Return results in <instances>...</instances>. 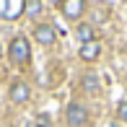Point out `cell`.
Returning <instances> with one entry per match:
<instances>
[{
	"mask_svg": "<svg viewBox=\"0 0 127 127\" xmlns=\"http://www.w3.org/2000/svg\"><path fill=\"white\" fill-rule=\"evenodd\" d=\"M8 57H10V62L18 65V67L29 65V60H31V44H29V39L26 36H16L13 42H10V47H8Z\"/></svg>",
	"mask_w": 127,
	"mask_h": 127,
	"instance_id": "obj_1",
	"label": "cell"
},
{
	"mask_svg": "<svg viewBox=\"0 0 127 127\" xmlns=\"http://www.w3.org/2000/svg\"><path fill=\"white\" fill-rule=\"evenodd\" d=\"M65 119H67L70 127H86L88 125V109L78 101H70L67 109H65Z\"/></svg>",
	"mask_w": 127,
	"mask_h": 127,
	"instance_id": "obj_2",
	"label": "cell"
},
{
	"mask_svg": "<svg viewBox=\"0 0 127 127\" xmlns=\"http://www.w3.org/2000/svg\"><path fill=\"white\" fill-rule=\"evenodd\" d=\"M60 13L67 21H78L86 13V0H62L60 3Z\"/></svg>",
	"mask_w": 127,
	"mask_h": 127,
	"instance_id": "obj_3",
	"label": "cell"
},
{
	"mask_svg": "<svg viewBox=\"0 0 127 127\" xmlns=\"http://www.w3.org/2000/svg\"><path fill=\"white\" fill-rule=\"evenodd\" d=\"M34 39H36L42 47H52V44L57 42L55 26H52V24H36V26H34Z\"/></svg>",
	"mask_w": 127,
	"mask_h": 127,
	"instance_id": "obj_4",
	"label": "cell"
},
{
	"mask_svg": "<svg viewBox=\"0 0 127 127\" xmlns=\"http://www.w3.org/2000/svg\"><path fill=\"white\" fill-rule=\"evenodd\" d=\"M8 96H10V101H13V104H26L29 99H31V88H29L26 80H13Z\"/></svg>",
	"mask_w": 127,
	"mask_h": 127,
	"instance_id": "obj_5",
	"label": "cell"
},
{
	"mask_svg": "<svg viewBox=\"0 0 127 127\" xmlns=\"http://www.w3.org/2000/svg\"><path fill=\"white\" fill-rule=\"evenodd\" d=\"M78 55H80V60H86V62H94V60H99V55H101V42H86V44H80V49H78Z\"/></svg>",
	"mask_w": 127,
	"mask_h": 127,
	"instance_id": "obj_6",
	"label": "cell"
},
{
	"mask_svg": "<svg viewBox=\"0 0 127 127\" xmlns=\"http://www.w3.org/2000/svg\"><path fill=\"white\" fill-rule=\"evenodd\" d=\"M26 8V0H5V10H3V18L8 21H16Z\"/></svg>",
	"mask_w": 127,
	"mask_h": 127,
	"instance_id": "obj_7",
	"label": "cell"
},
{
	"mask_svg": "<svg viewBox=\"0 0 127 127\" xmlns=\"http://www.w3.org/2000/svg\"><path fill=\"white\" fill-rule=\"evenodd\" d=\"M80 86H83V91H88V94H99L101 91V86H99V78L94 75V73H86L83 78H80Z\"/></svg>",
	"mask_w": 127,
	"mask_h": 127,
	"instance_id": "obj_8",
	"label": "cell"
},
{
	"mask_svg": "<svg viewBox=\"0 0 127 127\" xmlns=\"http://www.w3.org/2000/svg\"><path fill=\"white\" fill-rule=\"evenodd\" d=\"M75 36L80 39V44H86V42H94V39H96V31H94L91 24H80L75 29Z\"/></svg>",
	"mask_w": 127,
	"mask_h": 127,
	"instance_id": "obj_9",
	"label": "cell"
},
{
	"mask_svg": "<svg viewBox=\"0 0 127 127\" xmlns=\"http://www.w3.org/2000/svg\"><path fill=\"white\" fill-rule=\"evenodd\" d=\"M24 13L29 16V18H39V16H42V0H26Z\"/></svg>",
	"mask_w": 127,
	"mask_h": 127,
	"instance_id": "obj_10",
	"label": "cell"
},
{
	"mask_svg": "<svg viewBox=\"0 0 127 127\" xmlns=\"http://www.w3.org/2000/svg\"><path fill=\"white\" fill-rule=\"evenodd\" d=\"M109 18V5H96L94 8V24H104Z\"/></svg>",
	"mask_w": 127,
	"mask_h": 127,
	"instance_id": "obj_11",
	"label": "cell"
},
{
	"mask_svg": "<svg viewBox=\"0 0 127 127\" xmlns=\"http://www.w3.org/2000/svg\"><path fill=\"white\" fill-rule=\"evenodd\" d=\"M117 117L122 119V122H127V101H122V104L117 106Z\"/></svg>",
	"mask_w": 127,
	"mask_h": 127,
	"instance_id": "obj_12",
	"label": "cell"
},
{
	"mask_svg": "<svg viewBox=\"0 0 127 127\" xmlns=\"http://www.w3.org/2000/svg\"><path fill=\"white\" fill-rule=\"evenodd\" d=\"M36 122H39V127H49V117H47V114H42Z\"/></svg>",
	"mask_w": 127,
	"mask_h": 127,
	"instance_id": "obj_13",
	"label": "cell"
},
{
	"mask_svg": "<svg viewBox=\"0 0 127 127\" xmlns=\"http://www.w3.org/2000/svg\"><path fill=\"white\" fill-rule=\"evenodd\" d=\"M3 10H5V0H0V16H3Z\"/></svg>",
	"mask_w": 127,
	"mask_h": 127,
	"instance_id": "obj_14",
	"label": "cell"
},
{
	"mask_svg": "<svg viewBox=\"0 0 127 127\" xmlns=\"http://www.w3.org/2000/svg\"><path fill=\"white\" fill-rule=\"evenodd\" d=\"M49 3H55V5H60V3H62V0H49Z\"/></svg>",
	"mask_w": 127,
	"mask_h": 127,
	"instance_id": "obj_15",
	"label": "cell"
},
{
	"mask_svg": "<svg viewBox=\"0 0 127 127\" xmlns=\"http://www.w3.org/2000/svg\"><path fill=\"white\" fill-rule=\"evenodd\" d=\"M0 57H3V47H0Z\"/></svg>",
	"mask_w": 127,
	"mask_h": 127,
	"instance_id": "obj_16",
	"label": "cell"
}]
</instances>
